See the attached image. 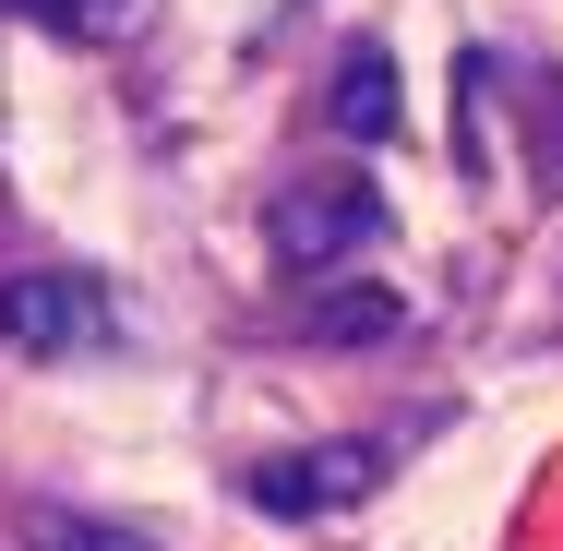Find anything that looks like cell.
Returning a JSON list of instances; mask_svg holds the SVG:
<instances>
[{"label": "cell", "mask_w": 563, "mask_h": 551, "mask_svg": "<svg viewBox=\"0 0 563 551\" xmlns=\"http://www.w3.org/2000/svg\"><path fill=\"white\" fill-rule=\"evenodd\" d=\"M384 467H396V443L336 432V443H300V455H264L240 492H252V516H288V528H312V516H347V504H360Z\"/></svg>", "instance_id": "cell-1"}, {"label": "cell", "mask_w": 563, "mask_h": 551, "mask_svg": "<svg viewBox=\"0 0 563 551\" xmlns=\"http://www.w3.org/2000/svg\"><path fill=\"white\" fill-rule=\"evenodd\" d=\"M372 240H384V192H372V180H300V192L276 205V264L312 276V288L336 276L347 252H372Z\"/></svg>", "instance_id": "cell-2"}, {"label": "cell", "mask_w": 563, "mask_h": 551, "mask_svg": "<svg viewBox=\"0 0 563 551\" xmlns=\"http://www.w3.org/2000/svg\"><path fill=\"white\" fill-rule=\"evenodd\" d=\"M0 348L12 360H85V348H109V288L97 276H0Z\"/></svg>", "instance_id": "cell-3"}, {"label": "cell", "mask_w": 563, "mask_h": 551, "mask_svg": "<svg viewBox=\"0 0 563 551\" xmlns=\"http://www.w3.org/2000/svg\"><path fill=\"white\" fill-rule=\"evenodd\" d=\"M276 324L300 335V348H384V335H408V300L396 288H372V276H324L312 300H288Z\"/></svg>", "instance_id": "cell-4"}, {"label": "cell", "mask_w": 563, "mask_h": 551, "mask_svg": "<svg viewBox=\"0 0 563 551\" xmlns=\"http://www.w3.org/2000/svg\"><path fill=\"white\" fill-rule=\"evenodd\" d=\"M12 540H24V551H156L144 528L85 516V504H12Z\"/></svg>", "instance_id": "cell-5"}, {"label": "cell", "mask_w": 563, "mask_h": 551, "mask_svg": "<svg viewBox=\"0 0 563 551\" xmlns=\"http://www.w3.org/2000/svg\"><path fill=\"white\" fill-rule=\"evenodd\" d=\"M336 132H347V144H372V132H396V60H384L372 36H360V48L336 60Z\"/></svg>", "instance_id": "cell-6"}, {"label": "cell", "mask_w": 563, "mask_h": 551, "mask_svg": "<svg viewBox=\"0 0 563 551\" xmlns=\"http://www.w3.org/2000/svg\"><path fill=\"white\" fill-rule=\"evenodd\" d=\"M0 12H24V24H48V36H132L144 0H0Z\"/></svg>", "instance_id": "cell-7"}]
</instances>
